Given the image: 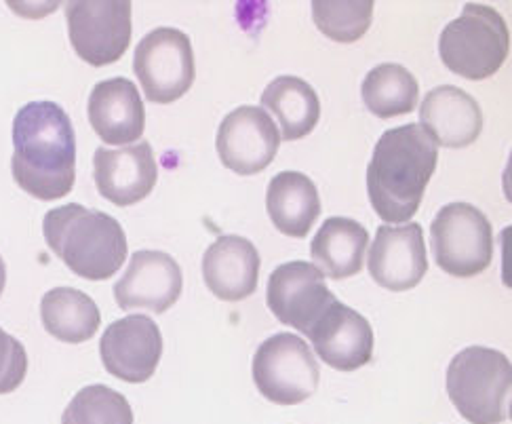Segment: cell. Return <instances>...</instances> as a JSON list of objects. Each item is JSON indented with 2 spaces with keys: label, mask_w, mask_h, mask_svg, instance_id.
<instances>
[{
  "label": "cell",
  "mask_w": 512,
  "mask_h": 424,
  "mask_svg": "<svg viewBox=\"0 0 512 424\" xmlns=\"http://www.w3.org/2000/svg\"><path fill=\"white\" fill-rule=\"evenodd\" d=\"M13 180L41 201L64 199L76 180V136L66 110L30 102L13 121Z\"/></svg>",
  "instance_id": "1"
},
{
  "label": "cell",
  "mask_w": 512,
  "mask_h": 424,
  "mask_svg": "<svg viewBox=\"0 0 512 424\" xmlns=\"http://www.w3.org/2000/svg\"><path fill=\"white\" fill-rule=\"evenodd\" d=\"M437 161V144L418 123L388 129L367 167V192L376 214L390 224L416 216Z\"/></svg>",
  "instance_id": "2"
},
{
  "label": "cell",
  "mask_w": 512,
  "mask_h": 424,
  "mask_svg": "<svg viewBox=\"0 0 512 424\" xmlns=\"http://www.w3.org/2000/svg\"><path fill=\"white\" fill-rule=\"evenodd\" d=\"M43 235L51 252L70 271L89 281H104L127 260L123 226L104 211L70 203L47 211Z\"/></svg>",
  "instance_id": "3"
},
{
  "label": "cell",
  "mask_w": 512,
  "mask_h": 424,
  "mask_svg": "<svg viewBox=\"0 0 512 424\" xmlns=\"http://www.w3.org/2000/svg\"><path fill=\"white\" fill-rule=\"evenodd\" d=\"M512 365L508 357L487 346H468L451 359L447 393L456 410L472 424L510 420Z\"/></svg>",
  "instance_id": "4"
},
{
  "label": "cell",
  "mask_w": 512,
  "mask_h": 424,
  "mask_svg": "<svg viewBox=\"0 0 512 424\" xmlns=\"http://www.w3.org/2000/svg\"><path fill=\"white\" fill-rule=\"evenodd\" d=\"M510 53V32L504 17L487 5L468 3L439 38L443 64L470 81L494 76Z\"/></svg>",
  "instance_id": "5"
},
{
  "label": "cell",
  "mask_w": 512,
  "mask_h": 424,
  "mask_svg": "<svg viewBox=\"0 0 512 424\" xmlns=\"http://www.w3.org/2000/svg\"><path fill=\"white\" fill-rule=\"evenodd\" d=\"M430 243L439 268L451 277H477L494 258V230L470 203L445 205L430 226Z\"/></svg>",
  "instance_id": "6"
},
{
  "label": "cell",
  "mask_w": 512,
  "mask_h": 424,
  "mask_svg": "<svg viewBox=\"0 0 512 424\" xmlns=\"http://www.w3.org/2000/svg\"><path fill=\"white\" fill-rule=\"evenodd\" d=\"M319 363L295 334H274L253 357V382L277 406H298L319 389Z\"/></svg>",
  "instance_id": "7"
},
{
  "label": "cell",
  "mask_w": 512,
  "mask_h": 424,
  "mask_svg": "<svg viewBox=\"0 0 512 424\" xmlns=\"http://www.w3.org/2000/svg\"><path fill=\"white\" fill-rule=\"evenodd\" d=\"M133 70L152 104H173L190 91L196 66L190 38L177 28H156L135 47Z\"/></svg>",
  "instance_id": "8"
},
{
  "label": "cell",
  "mask_w": 512,
  "mask_h": 424,
  "mask_svg": "<svg viewBox=\"0 0 512 424\" xmlns=\"http://www.w3.org/2000/svg\"><path fill=\"white\" fill-rule=\"evenodd\" d=\"M66 19L76 55L95 68L121 60L131 43L129 0H76L68 3Z\"/></svg>",
  "instance_id": "9"
},
{
  "label": "cell",
  "mask_w": 512,
  "mask_h": 424,
  "mask_svg": "<svg viewBox=\"0 0 512 424\" xmlns=\"http://www.w3.org/2000/svg\"><path fill=\"white\" fill-rule=\"evenodd\" d=\"M272 315L293 330L308 336L327 308L336 302L323 273L310 262H287L272 271L266 289Z\"/></svg>",
  "instance_id": "10"
},
{
  "label": "cell",
  "mask_w": 512,
  "mask_h": 424,
  "mask_svg": "<svg viewBox=\"0 0 512 424\" xmlns=\"http://www.w3.org/2000/svg\"><path fill=\"white\" fill-rule=\"evenodd\" d=\"M281 146V133L260 106H239L226 114L215 138L220 161L239 176L264 171Z\"/></svg>",
  "instance_id": "11"
},
{
  "label": "cell",
  "mask_w": 512,
  "mask_h": 424,
  "mask_svg": "<svg viewBox=\"0 0 512 424\" xmlns=\"http://www.w3.org/2000/svg\"><path fill=\"white\" fill-rule=\"evenodd\" d=\"M100 355L108 374L131 384L152 378L163 357V334L150 317L129 315L106 327Z\"/></svg>",
  "instance_id": "12"
},
{
  "label": "cell",
  "mask_w": 512,
  "mask_h": 424,
  "mask_svg": "<svg viewBox=\"0 0 512 424\" xmlns=\"http://www.w3.org/2000/svg\"><path fill=\"white\" fill-rule=\"evenodd\" d=\"M182 268L165 252L142 249L131 256L125 275L114 285V300L123 311H150L163 315L180 300Z\"/></svg>",
  "instance_id": "13"
},
{
  "label": "cell",
  "mask_w": 512,
  "mask_h": 424,
  "mask_svg": "<svg viewBox=\"0 0 512 424\" xmlns=\"http://www.w3.org/2000/svg\"><path fill=\"white\" fill-rule=\"evenodd\" d=\"M369 273L388 292H407L428 273L426 243L422 226H380L369 252Z\"/></svg>",
  "instance_id": "14"
},
{
  "label": "cell",
  "mask_w": 512,
  "mask_h": 424,
  "mask_svg": "<svg viewBox=\"0 0 512 424\" xmlns=\"http://www.w3.org/2000/svg\"><path fill=\"white\" fill-rule=\"evenodd\" d=\"M93 180L100 195L116 207L144 201L159 180L152 146L137 142L125 148H97L93 154Z\"/></svg>",
  "instance_id": "15"
},
{
  "label": "cell",
  "mask_w": 512,
  "mask_h": 424,
  "mask_svg": "<svg viewBox=\"0 0 512 424\" xmlns=\"http://www.w3.org/2000/svg\"><path fill=\"white\" fill-rule=\"evenodd\" d=\"M308 340L329 368L340 372L359 370L373 357L371 323L338 300L310 327Z\"/></svg>",
  "instance_id": "16"
},
{
  "label": "cell",
  "mask_w": 512,
  "mask_h": 424,
  "mask_svg": "<svg viewBox=\"0 0 512 424\" xmlns=\"http://www.w3.org/2000/svg\"><path fill=\"white\" fill-rule=\"evenodd\" d=\"M260 252L249 239L224 235L203 256V279L209 292L224 302H241L258 289Z\"/></svg>",
  "instance_id": "17"
},
{
  "label": "cell",
  "mask_w": 512,
  "mask_h": 424,
  "mask_svg": "<svg viewBox=\"0 0 512 424\" xmlns=\"http://www.w3.org/2000/svg\"><path fill=\"white\" fill-rule=\"evenodd\" d=\"M87 112L93 131L106 144L123 146L144 136V102L137 87L123 76L97 83L89 95Z\"/></svg>",
  "instance_id": "18"
},
{
  "label": "cell",
  "mask_w": 512,
  "mask_h": 424,
  "mask_svg": "<svg viewBox=\"0 0 512 424\" xmlns=\"http://www.w3.org/2000/svg\"><path fill=\"white\" fill-rule=\"evenodd\" d=\"M420 121V127L435 144L466 148L481 136L483 112L470 93L454 85H443L426 93L420 106Z\"/></svg>",
  "instance_id": "19"
},
{
  "label": "cell",
  "mask_w": 512,
  "mask_h": 424,
  "mask_svg": "<svg viewBox=\"0 0 512 424\" xmlns=\"http://www.w3.org/2000/svg\"><path fill=\"white\" fill-rule=\"evenodd\" d=\"M270 222L291 239H304L321 216V197L314 182L300 171H281L268 184Z\"/></svg>",
  "instance_id": "20"
},
{
  "label": "cell",
  "mask_w": 512,
  "mask_h": 424,
  "mask_svg": "<svg viewBox=\"0 0 512 424\" xmlns=\"http://www.w3.org/2000/svg\"><path fill=\"white\" fill-rule=\"evenodd\" d=\"M369 235L350 218H329L312 239L310 254L323 277L348 279L363 271Z\"/></svg>",
  "instance_id": "21"
},
{
  "label": "cell",
  "mask_w": 512,
  "mask_h": 424,
  "mask_svg": "<svg viewBox=\"0 0 512 424\" xmlns=\"http://www.w3.org/2000/svg\"><path fill=\"white\" fill-rule=\"evenodd\" d=\"M262 106L281 125V140L295 142L306 138L321 119L317 91L300 76H277L262 93Z\"/></svg>",
  "instance_id": "22"
},
{
  "label": "cell",
  "mask_w": 512,
  "mask_h": 424,
  "mask_svg": "<svg viewBox=\"0 0 512 424\" xmlns=\"http://www.w3.org/2000/svg\"><path fill=\"white\" fill-rule=\"evenodd\" d=\"M41 321L59 342L81 344L100 330V308L81 289L55 287L41 300Z\"/></svg>",
  "instance_id": "23"
},
{
  "label": "cell",
  "mask_w": 512,
  "mask_h": 424,
  "mask_svg": "<svg viewBox=\"0 0 512 424\" xmlns=\"http://www.w3.org/2000/svg\"><path fill=\"white\" fill-rule=\"evenodd\" d=\"M361 95L371 114L378 119H392L416 110L420 87L416 76L405 66L380 64L365 76Z\"/></svg>",
  "instance_id": "24"
},
{
  "label": "cell",
  "mask_w": 512,
  "mask_h": 424,
  "mask_svg": "<svg viewBox=\"0 0 512 424\" xmlns=\"http://www.w3.org/2000/svg\"><path fill=\"white\" fill-rule=\"evenodd\" d=\"M62 424H133V410L125 395L106 384H91L72 397Z\"/></svg>",
  "instance_id": "25"
},
{
  "label": "cell",
  "mask_w": 512,
  "mask_h": 424,
  "mask_svg": "<svg viewBox=\"0 0 512 424\" xmlns=\"http://www.w3.org/2000/svg\"><path fill=\"white\" fill-rule=\"evenodd\" d=\"M373 15L371 0L361 3H331V0H317L312 3V17L317 28L338 43H354L369 30Z\"/></svg>",
  "instance_id": "26"
},
{
  "label": "cell",
  "mask_w": 512,
  "mask_h": 424,
  "mask_svg": "<svg viewBox=\"0 0 512 424\" xmlns=\"http://www.w3.org/2000/svg\"><path fill=\"white\" fill-rule=\"evenodd\" d=\"M28 374L24 344L0 327V395L17 391Z\"/></svg>",
  "instance_id": "27"
},
{
  "label": "cell",
  "mask_w": 512,
  "mask_h": 424,
  "mask_svg": "<svg viewBox=\"0 0 512 424\" xmlns=\"http://www.w3.org/2000/svg\"><path fill=\"white\" fill-rule=\"evenodd\" d=\"M5 285H7V266H5L3 256H0V296H3V292H5Z\"/></svg>",
  "instance_id": "28"
}]
</instances>
